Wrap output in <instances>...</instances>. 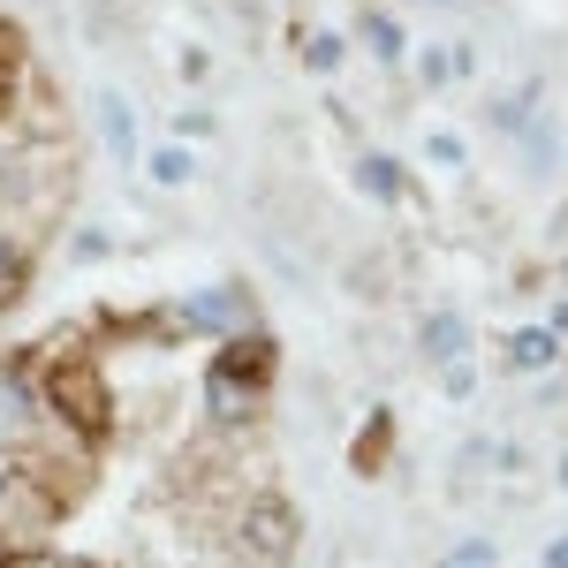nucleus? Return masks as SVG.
I'll list each match as a JSON object with an SVG mask.
<instances>
[{
	"instance_id": "obj_1",
	"label": "nucleus",
	"mask_w": 568,
	"mask_h": 568,
	"mask_svg": "<svg viewBox=\"0 0 568 568\" xmlns=\"http://www.w3.org/2000/svg\"><path fill=\"white\" fill-rule=\"evenodd\" d=\"M31 379H39L45 409H53L69 433H84L91 447H106V433L122 425V402H114L106 372L84 356V342H77V334H53V342H45V356L31 364Z\"/></svg>"
},
{
	"instance_id": "obj_2",
	"label": "nucleus",
	"mask_w": 568,
	"mask_h": 568,
	"mask_svg": "<svg viewBox=\"0 0 568 568\" xmlns=\"http://www.w3.org/2000/svg\"><path fill=\"white\" fill-rule=\"evenodd\" d=\"M160 334H197V342H235V334H258V296H251V281H213V288H190L182 304L160 311Z\"/></svg>"
},
{
	"instance_id": "obj_3",
	"label": "nucleus",
	"mask_w": 568,
	"mask_h": 568,
	"mask_svg": "<svg viewBox=\"0 0 568 568\" xmlns=\"http://www.w3.org/2000/svg\"><path fill=\"white\" fill-rule=\"evenodd\" d=\"M296 508L281 500V493H243L235 500V516H227V546H235V561L251 568H281L296 554Z\"/></svg>"
},
{
	"instance_id": "obj_4",
	"label": "nucleus",
	"mask_w": 568,
	"mask_h": 568,
	"mask_svg": "<svg viewBox=\"0 0 568 568\" xmlns=\"http://www.w3.org/2000/svg\"><path fill=\"white\" fill-rule=\"evenodd\" d=\"M265 402H273V387H258L251 372H235L227 356H213L205 379H197V409H205L213 433H251V425L265 417Z\"/></svg>"
},
{
	"instance_id": "obj_5",
	"label": "nucleus",
	"mask_w": 568,
	"mask_h": 568,
	"mask_svg": "<svg viewBox=\"0 0 568 568\" xmlns=\"http://www.w3.org/2000/svg\"><path fill=\"white\" fill-rule=\"evenodd\" d=\"M409 342H417V356H425L433 372H447V364H470L478 326H470V311H455V304H425L417 326H409Z\"/></svg>"
},
{
	"instance_id": "obj_6",
	"label": "nucleus",
	"mask_w": 568,
	"mask_h": 568,
	"mask_svg": "<svg viewBox=\"0 0 568 568\" xmlns=\"http://www.w3.org/2000/svg\"><path fill=\"white\" fill-rule=\"evenodd\" d=\"M91 122H99V144H106V160L114 168H136L144 160V136H136V99L130 91H91Z\"/></svg>"
},
{
	"instance_id": "obj_7",
	"label": "nucleus",
	"mask_w": 568,
	"mask_h": 568,
	"mask_svg": "<svg viewBox=\"0 0 568 568\" xmlns=\"http://www.w3.org/2000/svg\"><path fill=\"white\" fill-rule=\"evenodd\" d=\"M561 356H568V342L554 334V326H546V318L508 334V372H524V379H546V372H554Z\"/></svg>"
},
{
	"instance_id": "obj_8",
	"label": "nucleus",
	"mask_w": 568,
	"mask_h": 568,
	"mask_svg": "<svg viewBox=\"0 0 568 568\" xmlns=\"http://www.w3.org/2000/svg\"><path fill=\"white\" fill-rule=\"evenodd\" d=\"M136 168H144V182H152V190H190V182H197V152H190L182 136H168V144H152Z\"/></svg>"
},
{
	"instance_id": "obj_9",
	"label": "nucleus",
	"mask_w": 568,
	"mask_h": 568,
	"mask_svg": "<svg viewBox=\"0 0 568 568\" xmlns=\"http://www.w3.org/2000/svg\"><path fill=\"white\" fill-rule=\"evenodd\" d=\"M356 190H364V197H372V205H402V197H409V182H402V160H394V152H356Z\"/></svg>"
},
{
	"instance_id": "obj_10",
	"label": "nucleus",
	"mask_w": 568,
	"mask_h": 568,
	"mask_svg": "<svg viewBox=\"0 0 568 568\" xmlns=\"http://www.w3.org/2000/svg\"><path fill=\"white\" fill-rule=\"evenodd\" d=\"M356 39H364V53H372L379 69H402V61H409V39H402V23H394L387 8H364V16H356Z\"/></svg>"
},
{
	"instance_id": "obj_11",
	"label": "nucleus",
	"mask_w": 568,
	"mask_h": 568,
	"mask_svg": "<svg viewBox=\"0 0 568 568\" xmlns=\"http://www.w3.org/2000/svg\"><path fill=\"white\" fill-rule=\"evenodd\" d=\"M31 258H39V251H31L23 235H8V227H0V304H16V296L31 288Z\"/></svg>"
},
{
	"instance_id": "obj_12",
	"label": "nucleus",
	"mask_w": 568,
	"mask_h": 568,
	"mask_svg": "<svg viewBox=\"0 0 568 568\" xmlns=\"http://www.w3.org/2000/svg\"><path fill=\"white\" fill-rule=\"evenodd\" d=\"M296 53H304V69H311V77H334V69L349 61V39H342V31H311V39L296 45Z\"/></svg>"
},
{
	"instance_id": "obj_13",
	"label": "nucleus",
	"mask_w": 568,
	"mask_h": 568,
	"mask_svg": "<svg viewBox=\"0 0 568 568\" xmlns=\"http://www.w3.org/2000/svg\"><path fill=\"white\" fill-rule=\"evenodd\" d=\"M342 281H349L356 296H387V258H379V251H372V258H342Z\"/></svg>"
},
{
	"instance_id": "obj_14",
	"label": "nucleus",
	"mask_w": 568,
	"mask_h": 568,
	"mask_svg": "<svg viewBox=\"0 0 568 568\" xmlns=\"http://www.w3.org/2000/svg\"><path fill=\"white\" fill-rule=\"evenodd\" d=\"M425 160L447 168V175H463V168H470V144H463L455 130H425Z\"/></svg>"
},
{
	"instance_id": "obj_15",
	"label": "nucleus",
	"mask_w": 568,
	"mask_h": 568,
	"mask_svg": "<svg viewBox=\"0 0 568 568\" xmlns=\"http://www.w3.org/2000/svg\"><path fill=\"white\" fill-rule=\"evenodd\" d=\"M493 561H500V546H493L485 530H470V538L447 546V561H439V568H493Z\"/></svg>"
},
{
	"instance_id": "obj_16",
	"label": "nucleus",
	"mask_w": 568,
	"mask_h": 568,
	"mask_svg": "<svg viewBox=\"0 0 568 568\" xmlns=\"http://www.w3.org/2000/svg\"><path fill=\"white\" fill-rule=\"evenodd\" d=\"M417 84H425V91L455 84V53H447V45H425V53H417Z\"/></svg>"
},
{
	"instance_id": "obj_17",
	"label": "nucleus",
	"mask_w": 568,
	"mask_h": 568,
	"mask_svg": "<svg viewBox=\"0 0 568 568\" xmlns=\"http://www.w3.org/2000/svg\"><path fill=\"white\" fill-rule=\"evenodd\" d=\"M16 69H23V31L0 16V99H8V84H16Z\"/></svg>"
},
{
	"instance_id": "obj_18",
	"label": "nucleus",
	"mask_w": 568,
	"mask_h": 568,
	"mask_svg": "<svg viewBox=\"0 0 568 568\" xmlns=\"http://www.w3.org/2000/svg\"><path fill=\"white\" fill-rule=\"evenodd\" d=\"M106 251H114V235H106V227H77V235H69V258H77V265H99Z\"/></svg>"
},
{
	"instance_id": "obj_19",
	"label": "nucleus",
	"mask_w": 568,
	"mask_h": 568,
	"mask_svg": "<svg viewBox=\"0 0 568 568\" xmlns=\"http://www.w3.org/2000/svg\"><path fill=\"white\" fill-rule=\"evenodd\" d=\"M175 136L190 144V136H213V106H175Z\"/></svg>"
},
{
	"instance_id": "obj_20",
	"label": "nucleus",
	"mask_w": 568,
	"mask_h": 568,
	"mask_svg": "<svg viewBox=\"0 0 568 568\" xmlns=\"http://www.w3.org/2000/svg\"><path fill=\"white\" fill-rule=\"evenodd\" d=\"M439 387L455 394V402H470V394H478V372H470V364H447V372H439Z\"/></svg>"
},
{
	"instance_id": "obj_21",
	"label": "nucleus",
	"mask_w": 568,
	"mask_h": 568,
	"mask_svg": "<svg viewBox=\"0 0 568 568\" xmlns=\"http://www.w3.org/2000/svg\"><path fill=\"white\" fill-rule=\"evenodd\" d=\"M546 568H568V530L554 538V546H546Z\"/></svg>"
},
{
	"instance_id": "obj_22",
	"label": "nucleus",
	"mask_w": 568,
	"mask_h": 568,
	"mask_svg": "<svg viewBox=\"0 0 568 568\" xmlns=\"http://www.w3.org/2000/svg\"><path fill=\"white\" fill-rule=\"evenodd\" d=\"M546 326H554V334L568 342V304H554V311H546Z\"/></svg>"
},
{
	"instance_id": "obj_23",
	"label": "nucleus",
	"mask_w": 568,
	"mask_h": 568,
	"mask_svg": "<svg viewBox=\"0 0 568 568\" xmlns=\"http://www.w3.org/2000/svg\"><path fill=\"white\" fill-rule=\"evenodd\" d=\"M554 485H561V493H568V455H561V470H554Z\"/></svg>"
},
{
	"instance_id": "obj_24",
	"label": "nucleus",
	"mask_w": 568,
	"mask_h": 568,
	"mask_svg": "<svg viewBox=\"0 0 568 568\" xmlns=\"http://www.w3.org/2000/svg\"><path fill=\"white\" fill-rule=\"evenodd\" d=\"M8 478H16V470H8V463H0V500H8Z\"/></svg>"
},
{
	"instance_id": "obj_25",
	"label": "nucleus",
	"mask_w": 568,
	"mask_h": 568,
	"mask_svg": "<svg viewBox=\"0 0 568 568\" xmlns=\"http://www.w3.org/2000/svg\"><path fill=\"white\" fill-rule=\"evenodd\" d=\"M433 8H455V0H433Z\"/></svg>"
},
{
	"instance_id": "obj_26",
	"label": "nucleus",
	"mask_w": 568,
	"mask_h": 568,
	"mask_svg": "<svg viewBox=\"0 0 568 568\" xmlns=\"http://www.w3.org/2000/svg\"><path fill=\"white\" fill-rule=\"evenodd\" d=\"M69 568H91V561H69Z\"/></svg>"
}]
</instances>
